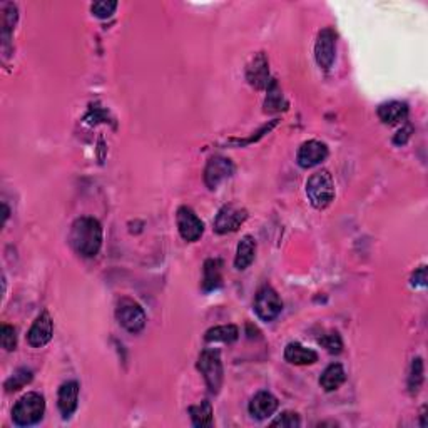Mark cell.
I'll return each instance as SVG.
<instances>
[{
  "mask_svg": "<svg viewBox=\"0 0 428 428\" xmlns=\"http://www.w3.org/2000/svg\"><path fill=\"white\" fill-rule=\"evenodd\" d=\"M102 226L93 216H81L72 222L69 243L72 249L82 258H94L101 251Z\"/></svg>",
  "mask_w": 428,
  "mask_h": 428,
  "instance_id": "6da1fadb",
  "label": "cell"
},
{
  "mask_svg": "<svg viewBox=\"0 0 428 428\" xmlns=\"http://www.w3.org/2000/svg\"><path fill=\"white\" fill-rule=\"evenodd\" d=\"M45 400L37 391H29L13 405L12 418L17 427H32L44 418Z\"/></svg>",
  "mask_w": 428,
  "mask_h": 428,
  "instance_id": "7a4b0ae2",
  "label": "cell"
},
{
  "mask_svg": "<svg viewBox=\"0 0 428 428\" xmlns=\"http://www.w3.org/2000/svg\"><path fill=\"white\" fill-rule=\"evenodd\" d=\"M307 196L313 208L325 209L335 199V181L330 171L321 170L307 181Z\"/></svg>",
  "mask_w": 428,
  "mask_h": 428,
  "instance_id": "3957f363",
  "label": "cell"
},
{
  "mask_svg": "<svg viewBox=\"0 0 428 428\" xmlns=\"http://www.w3.org/2000/svg\"><path fill=\"white\" fill-rule=\"evenodd\" d=\"M198 370L201 373L204 381L211 393H220L222 386V378H225V370H222L221 353L216 348L203 350L198 358Z\"/></svg>",
  "mask_w": 428,
  "mask_h": 428,
  "instance_id": "277c9868",
  "label": "cell"
},
{
  "mask_svg": "<svg viewBox=\"0 0 428 428\" xmlns=\"http://www.w3.org/2000/svg\"><path fill=\"white\" fill-rule=\"evenodd\" d=\"M116 318H117V321H119V325L124 328L126 331H129V333H133V335L143 331L145 326V321H148L143 307H141L139 303H136L134 299H129V298H122L121 302L117 303Z\"/></svg>",
  "mask_w": 428,
  "mask_h": 428,
  "instance_id": "5b68a950",
  "label": "cell"
},
{
  "mask_svg": "<svg viewBox=\"0 0 428 428\" xmlns=\"http://www.w3.org/2000/svg\"><path fill=\"white\" fill-rule=\"evenodd\" d=\"M254 311L259 320L273 321L283 311V302H281L280 295L276 293L275 288L271 286H263L258 290L256 298H254Z\"/></svg>",
  "mask_w": 428,
  "mask_h": 428,
  "instance_id": "8992f818",
  "label": "cell"
},
{
  "mask_svg": "<svg viewBox=\"0 0 428 428\" xmlns=\"http://www.w3.org/2000/svg\"><path fill=\"white\" fill-rule=\"evenodd\" d=\"M246 220H248V211L244 208L238 204H225L214 218L213 226L218 234H227L238 231V227L244 225Z\"/></svg>",
  "mask_w": 428,
  "mask_h": 428,
  "instance_id": "52a82bcc",
  "label": "cell"
},
{
  "mask_svg": "<svg viewBox=\"0 0 428 428\" xmlns=\"http://www.w3.org/2000/svg\"><path fill=\"white\" fill-rule=\"evenodd\" d=\"M176 225L177 231H179L181 238L188 243H194L201 238L204 233V222L199 220V216L196 214L189 206H181L176 211Z\"/></svg>",
  "mask_w": 428,
  "mask_h": 428,
  "instance_id": "ba28073f",
  "label": "cell"
},
{
  "mask_svg": "<svg viewBox=\"0 0 428 428\" xmlns=\"http://www.w3.org/2000/svg\"><path fill=\"white\" fill-rule=\"evenodd\" d=\"M336 57V32L331 27H325L318 34L315 42V59L321 69L330 71Z\"/></svg>",
  "mask_w": 428,
  "mask_h": 428,
  "instance_id": "9c48e42d",
  "label": "cell"
},
{
  "mask_svg": "<svg viewBox=\"0 0 428 428\" xmlns=\"http://www.w3.org/2000/svg\"><path fill=\"white\" fill-rule=\"evenodd\" d=\"M234 174V164L225 156H214L208 161L204 170V183L209 189H216L222 181Z\"/></svg>",
  "mask_w": 428,
  "mask_h": 428,
  "instance_id": "30bf717a",
  "label": "cell"
},
{
  "mask_svg": "<svg viewBox=\"0 0 428 428\" xmlns=\"http://www.w3.org/2000/svg\"><path fill=\"white\" fill-rule=\"evenodd\" d=\"M54 336V321L52 316L49 315L47 309H44L40 315L35 318V321L32 323L29 333H27V341L32 348H42Z\"/></svg>",
  "mask_w": 428,
  "mask_h": 428,
  "instance_id": "8fae6325",
  "label": "cell"
},
{
  "mask_svg": "<svg viewBox=\"0 0 428 428\" xmlns=\"http://www.w3.org/2000/svg\"><path fill=\"white\" fill-rule=\"evenodd\" d=\"M328 157V145L321 141L311 139L302 144L298 154H296V162L303 170H311V167L321 164Z\"/></svg>",
  "mask_w": 428,
  "mask_h": 428,
  "instance_id": "7c38bea8",
  "label": "cell"
},
{
  "mask_svg": "<svg viewBox=\"0 0 428 428\" xmlns=\"http://www.w3.org/2000/svg\"><path fill=\"white\" fill-rule=\"evenodd\" d=\"M246 79L254 89H268L270 85V64L263 52L256 54L246 69Z\"/></svg>",
  "mask_w": 428,
  "mask_h": 428,
  "instance_id": "4fadbf2b",
  "label": "cell"
},
{
  "mask_svg": "<svg viewBox=\"0 0 428 428\" xmlns=\"http://www.w3.org/2000/svg\"><path fill=\"white\" fill-rule=\"evenodd\" d=\"M278 405H280V402L270 391H258L248 405L249 415L256 418V420H266L276 412Z\"/></svg>",
  "mask_w": 428,
  "mask_h": 428,
  "instance_id": "5bb4252c",
  "label": "cell"
},
{
  "mask_svg": "<svg viewBox=\"0 0 428 428\" xmlns=\"http://www.w3.org/2000/svg\"><path fill=\"white\" fill-rule=\"evenodd\" d=\"M79 384L74 380L67 381V384H64L61 388H59L57 407L64 418H69L77 410V405H79Z\"/></svg>",
  "mask_w": 428,
  "mask_h": 428,
  "instance_id": "9a60e30c",
  "label": "cell"
},
{
  "mask_svg": "<svg viewBox=\"0 0 428 428\" xmlns=\"http://www.w3.org/2000/svg\"><path fill=\"white\" fill-rule=\"evenodd\" d=\"M285 359L290 365L296 367H304V365H313L318 362V353L315 350L303 347L302 343H288L285 348Z\"/></svg>",
  "mask_w": 428,
  "mask_h": 428,
  "instance_id": "2e32d148",
  "label": "cell"
},
{
  "mask_svg": "<svg viewBox=\"0 0 428 428\" xmlns=\"http://www.w3.org/2000/svg\"><path fill=\"white\" fill-rule=\"evenodd\" d=\"M378 117H380V121L384 122V124L388 126L400 124V122L407 121L408 106L405 102H398V101L381 104V106L378 107Z\"/></svg>",
  "mask_w": 428,
  "mask_h": 428,
  "instance_id": "e0dca14e",
  "label": "cell"
},
{
  "mask_svg": "<svg viewBox=\"0 0 428 428\" xmlns=\"http://www.w3.org/2000/svg\"><path fill=\"white\" fill-rule=\"evenodd\" d=\"M254 258H256V241L253 236L246 234L243 239L239 241L238 249H236V258H234V266L236 270L243 271L246 268L253 265Z\"/></svg>",
  "mask_w": 428,
  "mask_h": 428,
  "instance_id": "ac0fdd59",
  "label": "cell"
},
{
  "mask_svg": "<svg viewBox=\"0 0 428 428\" xmlns=\"http://www.w3.org/2000/svg\"><path fill=\"white\" fill-rule=\"evenodd\" d=\"M222 285V261L221 259H208L203 270V290L216 291Z\"/></svg>",
  "mask_w": 428,
  "mask_h": 428,
  "instance_id": "d6986e66",
  "label": "cell"
},
{
  "mask_svg": "<svg viewBox=\"0 0 428 428\" xmlns=\"http://www.w3.org/2000/svg\"><path fill=\"white\" fill-rule=\"evenodd\" d=\"M347 380V373L340 363H331L330 367L325 368V371L320 376V385L325 391H335Z\"/></svg>",
  "mask_w": 428,
  "mask_h": 428,
  "instance_id": "ffe728a7",
  "label": "cell"
},
{
  "mask_svg": "<svg viewBox=\"0 0 428 428\" xmlns=\"http://www.w3.org/2000/svg\"><path fill=\"white\" fill-rule=\"evenodd\" d=\"M239 338V330L236 325H220L209 328L204 335L208 343H234Z\"/></svg>",
  "mask_w": 428,
  "mask_h": 428,
  "instance_id": "44dd1931",
  "label": "cell"
},
{
  "mask_svg": "<svg viewBox=\"0 0 428 428\" xmlns=\"http://www.w3.org/2000/svg\"><path fill=\"white\" fill-rule=\"evenodd\" d=\"M189 415L191 420H193L194 427L204 428V427H211L213 425V405L208 400H204L203 403L194 405V407H189Z\"/></svg>",
  "mask_w": 428,
  "mask_h": 428,
  "instance_id": "7402d4cb",
  "label": "cell"
},
{
  "mask_svg": "<svg viewBox=\"0 0 428 428\" xmlns=\"http://www.w3.org/2000/svg\"><path fill=\"white\" fill-rule=\"evenodd\" d=\"M288 109V102L285 101L283 93L280 90L276 81H271L268 85V97L265 101V111L266 112H280Z\"/></svg>",
  "mask_w": 428,
  "mask_h": 428,
  "instance_id": "603a6c76",
  "label": "cell"
},
{
  "mask_svg": "<svg viewBox=\"0 0 428 428\" xmlns=\"http://www.w3.org/2000/svg\"><path fill=\"white\" fill-rule=\"evenodd\" d=\"M425 370H423V359L415 358L412 362V368H410L408 375V390L412 395H417L420 391V386L423 384V378H425Z\"/></svg>",
  "mask_w": 428,
  "mask_h": 428,
  "instance_id": "cb8c5ba5",
  "label": "cell"
},
{
  "mask_svg": "<svg viewBox=\"0 0 428 428\" xmlns=\"http://www.w3.org/2000/svg\"><path fill=\"white\" fill-rule=\"evenodd\" d=\"M32 381V371L27 370V368H19L13 375L8 378L6 381V390L8 393L12 391H19L20 388H24L25 385H29Z\"/></svg>",
  "mask_w": 428,
  "mask_h": 428,
  "instance_id": "d4e9b609",
  "label": "cell"
},
{
  "mask_svg": "<svg viewBox=\"0 0 428 428\" xmlns=\"http://www.w3.org/2000/svg\"><path fill=\"white\" fill-rule=\"evenodd\" d=\"M318 343L331 355H340L343 352V340H341V336L336 331H328V333L321 335L318 338Z\"/></svg>",
  "mask_w": 428,
  "mask_h": 428,
  "instance_id": "484cf974",
  "label": "cell"
},
{
  "mask_svg": "<svg viewBox=\"0 0 428 428\" xmlns=\"http://www.w3.org/2000/svg\"><path fill=\"white\" fill-rule=\"evenodd\" d=\"M116 0H99V2H94L93 6H90V12H93L95 17H99V19H107V17H111L112 13L116 12Z\"/></svg>",
  "mask_w": 428,
  "mask_h": 428,
  "instance_id": "4316f807",
  "label": "cell"
},
{
  "mask_svg": "<svg viewBox=\"0 0 428 428\" xmlns=\"http://www.w3.org/2000/svg\"><path fill=\"white\" fill-rule=\"evenodd\" d=\"M0 343L6 352H13L17 348V331L11 325H2L0 330Z\"/></svg>",
  "mask_w": 428,
  "mask_h": 428,
  "instance_id": "83f0119b",
  "label": "cell"
},
{
  "mask_svg": "<svg viewBox=\"0 0 428 428\" xmlns=\"http://www.w3.org/2000/svg\"><path fill=\"white\" fill-rule=\"evenodd\" d=\"M302 425L299 415L295 412H285L281 413L276 420L271 422V427H283V428H298Z\"/></svg>",
  "mask_w": 428,
  "mask_h": 428,
  "instance_id": "f1b7e54d",
  "label": "cell"
},
{
  "mask_svg": "<svg viewBox=\"0 0 428 428\" xmlns=\"http://www.w3.org/2000/svg\"><path fill=\"white\" fill-rule=\"evenodd\" d=\"M412 286L413 288H425L427 286V266H420L412 275Z\"/></svg>",
  "mask_w": 428,
  "mask_h": 428,
  "instance_id": "f546056e",
  "label": "cell"
}]
</instances>
